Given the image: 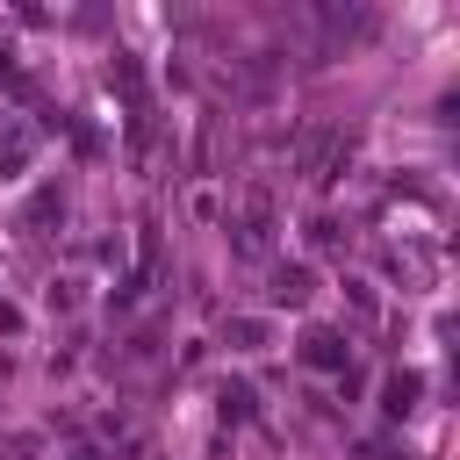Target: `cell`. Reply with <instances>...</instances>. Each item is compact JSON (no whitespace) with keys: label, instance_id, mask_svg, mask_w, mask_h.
<instances>
[{"label":"cell","instance_id":"6da1fadb","mask_svg":"<svg viewBox=\"0 0 460 460\" xmlns=\"http://www.w3.org/2000/svg\"><path fill=\"white\" fill-rule=\"evenodd\" d=\"M345 158H352V137L345 129H302V144H295V172L309 180V187H331L338 172H345Z\"/></svg>","mask_w":460,"mask_h":460},{"label":"cell","instance_id":"7a4b0ae2","mask_svg":"<svg viewBox=\"0 0 460 460\" xmlns=\"http://www.w3.org/2000/svg\"><path fill=\"white\" fill-rule=\"evenodd\" d=\"M266 244H273V201H266V187H252L244 194V216L230 223V252L237 259H266Z\"/></svg>","mask_w":460,"mask_h":460},{"label":"cell","instance_id":"3957f363","mask_svg":"<svg viewBox=\"0 0 460 460\" xmlns=\"http://www.w3.org/2000/svg\"><path fill=\"white\" fill-rule=\"evenodd\" d=\"M266 302H280V309L309 302V266H273V280H266Z\"/></svg>","mask_w":460,"mask_h":460},{"label":"cell","instance_id":"277c9868","mask_svg":"<svg viewBox=\"0 0 460 460\" xmlns=\"http://www.w3.org/2000/svg\"><path fill=\"white\" fill-rule=\"evenodd\" d=\"M29 151H36V129H29V122H7V137H0V172H22Z\"/></svg>","mask_w":460,"mask_h":460},{"label":"cell","instance_id":"5b68a950","mask_svg":"<svg viewBox=\"0 0 460 460\" xmlns=\"http://www.w3.org/2000/svg\"><path fill=\"white\" fill-rule=\"evenodd\" d=\"M302 359H309V367H345V338H338V331H309V338H302Z\"/></svg>","mask_w":460,"mask_h":460},{"label":"cell","instance_id":"8992f818","mask_svg":"<svg viewBox=\"0 0 460 460\" xmlns=\"http://www.w3.org/2000/svg\"><path fill=\"white\" fill-rule=\"evenodd\" d=\"M410 402H417V381H410V374H395V381L381 388V410H388V417H402Z\"/></svg>","mask_w":460,"mask_h":460},{"label":"cell","instance_id":"52a82bcc","mask_svg":"<svg viewBox=\"0 0 460 460\" xmlns=\"http://www.w3.org/2000/svg\"><path fill=\"white\" fill-rule=\"evenodd\" d=\"M223 417H252V388H244V381L223 388Z\"/></svg>","mask_w":460,"mask_h":460},{"label":"cell","instance_id":"ba28073f","mask_svg":"<svg viewBox=\"0 0 460 460\" xmlns=\"http://www.w3.org/2000/svg\"><path fill=\"white\" fill-rule=\"evenodd\" d=\"M230 338H237V345H244V352H252V345H266V331H259V323H252V316H237V323H230Z\"/></svg>","mask_w":460,"mask_h":460},{"label":"cell","instance_id":"9c48e42d","mask_svg":"<svg viewBox=\"0 0 460 460\" xmlns=\"http://www.w3.org/2000/svg\"><path fill=\"white\" fill-rule=\"evenodd\" d=\"M65 460H101V453H65Z\"/></svg>","mask_w":460,"mask_h":460}]
</instances>
